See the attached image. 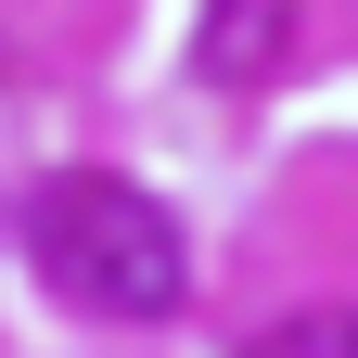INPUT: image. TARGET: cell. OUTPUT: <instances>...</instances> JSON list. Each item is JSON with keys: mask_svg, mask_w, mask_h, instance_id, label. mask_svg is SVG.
Segmentation results:
<instances>
[{"mask_svg": "<svg viewBox=\"0 0 358 358\" xmlns=\"http://www.w3.org/2000/svg\"><path fill=\"white\" fill-rule=\"evenodd\" d=\"M243 358H358V307H307V320H268Z\"/></svg>", "mask_w": 358, "mask_h": 358, "instance_id": "cell-3", "label": "cell"}, {"mask_svg": "<svg viewBox=\"0 0 358 358\" xmlns=\"http://www.w3.org/2000/svg\"><path fill=\"white\" fill-rule=\"evenodd\" d=\"M282 38H294V0H205V26H192V64L217 90H256L268 64H282Z\"/></svg>", "mask_w": 358, "mask_h": 358, "instance_id": "cell-2", "label": "cell"}, {"mask_svg": "<svg viewBox=\"0 0 358 358\" xmlns=\"http://www.w3.org/2000/svg\"><path fill=\"white\" fill-rule=\"evenodd\" d=\"M26 256H38V282H52L64 307H90V320H166V307L192 294V243H179V217L141 192V179H115V166L38 179Z\"/></svg>", "mask_w": 358, "mask_h": 358, "instance_id": "cell-1", "label": "cell"}]
</instances>
